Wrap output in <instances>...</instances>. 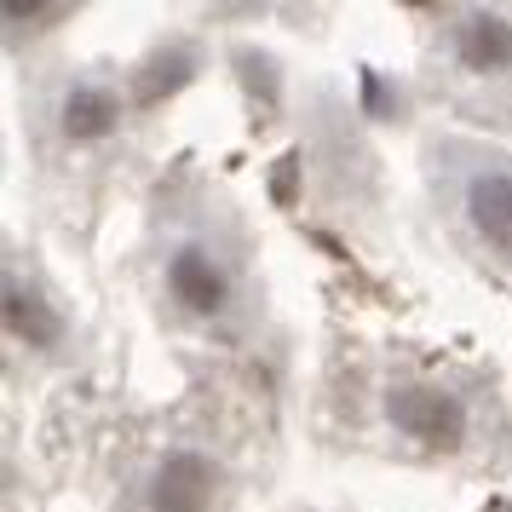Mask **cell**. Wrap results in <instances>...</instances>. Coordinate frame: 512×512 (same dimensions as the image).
Listing matches in <instances>:
<instances>
[{"mask_svg": "<svg viewBox=\"0 0 512 512\" xmlns=\"http://www.w3.org/2000/svg\"><path fill=\"white\" fill-rule=\"evenodd\" d=\"M386 420L403 438L426 449H455L466 438V403L443 386H392L386 392Z\"/></svg>", "mask_w": 512, "mask_h": 512, "instance_id": "cell-1", "label": "cell"}, {"mask_svg": "<svg viewBox=\"0 0 512 512\" xmlns=\"http://www.w3.org/2000/svg\"><path fill=\"white\" fill-rule=\"evenodd\" d=\"M213 484L219 472L202 449H173L150 478V512H213Z\"/></svg>", "mask_w": 512, "mask_h": 512, "instance_id": "cell-2", "label": "cell"}, {"mask_svg": "<svg viewBox=\"0 0 512 512\" xmlns=\"http://www.w3.org/2000/svg\"><path fill=\"white\" fill-rule=\"evenodd\" d=\"M466 225L489 254L512 259V173L507 167H478L466 179Z\"/></svg>", "mask_w": 512, "mask_h": 512, "instance_id": "cell-3", "label": "cell"}, {"mask_svg": "<svg viewBox=\"0 0 512 512\" xmlns=\"http://www.w3.org/2000/svg\"><path fill=\"white\" fill-rule=\"evenodd\" d=\"M167 294L185 305L190 317H213L231 300V277H225V265L208 248H179L167 259Z\"/></svg>", "mask_w": 512, "mask_h": 512, "instance_id": "cell-4", "label": "cell"}, {"mask_svg": "<svg viewBox=\"0 0 512 512\" xmlns=\"http://www.w3.org/2000/svg\"><path fill=\"white\" fill-rule=\"evenodd\" d=\"M6 334L24 340V346H41V351L64 340V317H58V305H52L35 282L18 277V271H6Z\"/></svg>", "mask_w": 512, "mask_h": 512, "instance_id": "cell-5", "label": "cell"}, {"mask_svg": "<svg viewBox=\"0 0 512 512\" xmlns=\"http://www.w3.org/2000/svg\"><path fill=\"white\" fill-rule=\"evenodd\" d=\"M455 58L478 75L512 70V18H501V12H466L455 24Z\"/></svg>", "mask_w": 512, "mask_h": 512, "instance_id": "cell-6", "label": "cell"}, {"mask_svg": "<svg viewBox=\"0 0 512 512\" xmlns=\"http://www.w3.org/2000/svg\"><path fill=\"white\" fill-rule=\"evenodd\" d=\"M58 127H64V139L70 144H98L110 139L121 127V104L110 87H98V81H81V87H70L64 93V104H58Z\"/></svg>", "mask_w": 512, "mask_h": 512, "instance_id": "cell-7", "label": "cell"}, {"mask_svg": "<svg viewBox=\"0 0 512 512\" xmlns=\"http://www.w3.org/2000/svg\"><path fill=\"white\" fill-rule=\"evenodd\" d=\"M185 64H190V58H167V64H162L167 75H144V87H139V98H144V104H156V98H167V93H173V87H179V81L190 75Z\"/></svg>", "mask_w": 512, "mask_h": 512, "instance_id": "cell-8", "label": "cell"}]
</instances>
